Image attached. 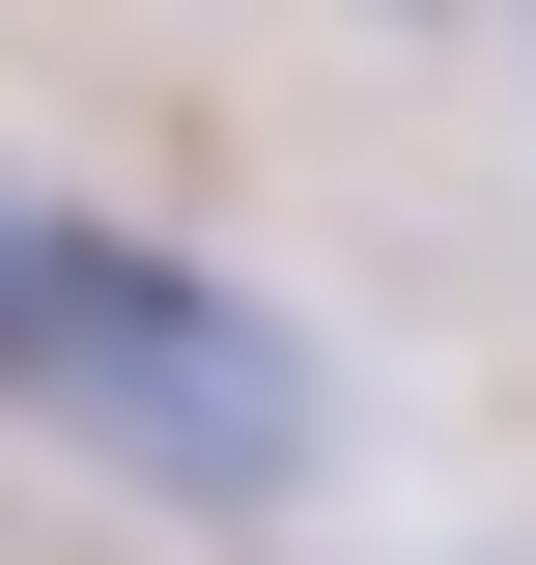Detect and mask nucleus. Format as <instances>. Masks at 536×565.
Segmentation results:
<instances>
[{"mask_svg": "<svg viewBox=\"0 0 536 565\" xmlns=\"http://www.w3.org/2000/svg\"><path fill=\"white\" fill-rule=\"evenodd\" d=\"M0 396L57 424V452H114L141 509H282L311 481V340H282L255 282L85 226V199H0Z\"/></svg>", "mask_w": 536, "mask_h": 565, "instance_id": "1", "label": "nucleus"}]
</instances>
